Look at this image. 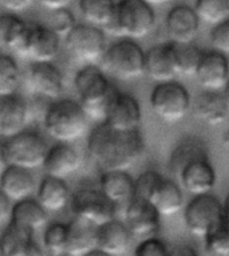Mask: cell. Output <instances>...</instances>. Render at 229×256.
Masks as SVG:
<instances>
[{
	"label": "cell",
	"instance_id": "cell-4",
	"mask_svg": "<svg viewBox=\"0 0 229 256\" xmlns=\"http://www.w3.org/2000/svg\"><path fill=\"white\" fill-rule=\"evenodd\" d=\"M156 24L153 8L142 0H120L112 20L104 31L124 39H142L149 35Z\"/></svg>",
	"mask_w": 229,
	"mask_h": 256
},
{
	"label": "cell",
	"instance_id": "cell-26",
	"mask_svg": "<svg viewBox=\"0 0 229 256\" xmlns=\"http://www.w3.org/2000/svg\"><path fill=\"white\" fill-rule=\"evenodd\" d=\"M36 200L46 212H59L70 202V188L64 180L46 176L39 182Z\"/></svg>",
	"mask_w": 229,
	"mask_h": 256
},
{
	"label": "cell",
	"instance_id": "cell-35",
	"mask_svg": "<svg viewBox=\"0 0 229 256\" xmlns=\"http://www.w3.org/2000/svg\"><path fill=\"white\" fill-rule=\"evenodd\" d=\"M43 247L50 255H66L67 250V224L51 222L43 234Z\"/></svg>",
	"mask_w": 229,
	"mask_h": 256
},
{
	"label": "cell",
	"instance_id": "cell-40",
	"mask_svg": "<svg viewBox=\"0 0 229 256\" xmlns=\"http://www.w3.org/2000/svg\"><path fill=\"white\" fill-rule=\"evenodd\" d=\"M134 256H172L166 244L158 238L142 240L134 251Z\"/></svg>",
	"mask_w": 229,
	"mask_h": 256
},
{
	"label": "cell",
	"instance_id": "cell-39",
	"mask_svg": "<svg viewBox=\"0 0 229 256\" xmlns=\"http://www.w3.org/2000/svg\"><path fill=\"white\" fill-rule=\"evenodd\" d=\"M164 177L156 170H146L136 180V198L149 202Z\"/></svg>",
	"mask_w": 229,
	"mask_h": 256
},
{
	"label": "cell",
	"instance_id": "cell-15",
	"mask_svg": "<svg viewBox=\"0 0 229 256\" xmlns=\"http://www.w3.org/2000/svg\"><path fill=\"white\" fill-rule=\"evenodd\" d=\"M28 84L38 96L54 102L62 97L64 76L52 62L32 63L28 72Z\"/></svg>",
	"mask_w": 229,
	"mask_h": 256
},
{
	"label": "cell",
	"instance_id": "cell-36",
	"mask_svg": "<svg viewBox=\"0 0 229 256\" xmlns=\"http://www.w3.org/2000/svg\"><path fill=\"white\" fill-rule=\"evenodd\" d=\"M204 244L208 256H229V228L224 222L205 236Z\"/></svg>",
	"mask_w": 229,
	"mask_h": 256
},
{
	"label": "cell",
	"instance_id": "cell-43",
	"mask_svg": "<svg viewBox=\"0 0 229 256\" xmlns=\"http://www.w3.org/2000/svg\"><path fill=\"white\" fill-rule=\"evenodd\" d=\"M14 256H44L43 255V250L35 240H31L26 244L24 247H22L19 251Z\"/></svg>",
	"mask_w": 229,
	"mask_h": 256
},
{
	"label": "cell",
	"instance_id": "cell-9",
	"mask_svg": "<svg viewBox=\"0 0 229 256\" xmlns=\"http://www.w3.org/2000/svg\"><path fill=\"white\" fill-rule=\"evenodd\" d=\"M70 204L75 218L96 227L118 218L116 206L102 194L100 188H82L76 190L71 196Z\"/></svg>",
	"mask_w": 229,
	"mask_h": 256
},
{
	"label": "cell",
	"instance_id": "cell-22",
	"mask_svg": "<svg viewBox=\"0 0 229 256\" xmlns=\"http://www.w3.org/2000/svg\"><path fill=\"white\" fill-rule=\"evenodd\" d=\"M132 235L120 218L96 227V248L110 256L124 255L132 244Z\"/></svg>",
	"mask_w": 229,
	"mask_h": 256
},
{
	"label": "cell",
	"instance_id": "cell-1",
	"mask_svg": "<svg viewBox=\"0 0 229 256\" xmlns=\"http://www.w3.org/2000/svg\"><path fill=\"white\" fill-rule=\"evenodd\" d=\"M88 154L104 172H128L145 150L141 132H118L102 122L90 133Z\"/></svg>",
	"mask_w": 229,
	"mask_h": 256
},
{
	"label": "cell",
	"instance_id": "cell-48",
	"mask_svg": "<svg viewBox=\"0 0 229 256\" xmlns=\"http://www.w3.org/2000/svg\"><path fill=\"white\" fill-rule=\"evenodd\" d=\"M142 2L153 8V7H156V6H164V4H168V3H172L173 0H142Z\"/></svg>",
	"mask_w": 229,
	"mask_h": 256
},
{
	"label": "cell",
	"instance_id": "cell-45",
	"mask_svg": "<svg viewBox=\"0 0 229 256\" xmlns=\"http://www.w3.org/2000/svg\"><path fill=\"white\" fill-rule=\"evenodd\" d=\"M11 208H12V206H11L10 198L0 190V224H3L6 218H10Z\"/></svg>",
	"mask_w": 229,
	"mask_h": 256
},
{
	"label": "cell",
	"instance_id": "cell-31",
	"mask_svg": "<svg viewBox=\"0 0 229 256\" xmlns=\"http://www.w3.org/2000/svg\"><path fill=\"white\" fill-rule=\"evenodd\" d=\"M116 0H80V11L86 24L104 30L114 18Z\"/></svg>",
	"mask_w": 229,
	"mask_h": 256
},
{
	"label": "cell",
	"instance_id": "cell-42",
	"mask_svg": "<svg viewBox=\"0 0 229 256\" xmlns=\"http://www.w3.org/2000/svg\"><path fill=\"white\" fill-rule=\"evenodd\" d=\"M36 0H0V6L11 12H23L28 10Z\"/></svg>",
	"mask_w": 229,
	"mask_h": 256
},
{
	"label": "cell",
	"instance_id": "cell-51",
	"mask_svg": "<svg viewBox=\"0 0 229 256\" xmlns=\"http://www.w3.org/2000/svg\"><path fill=\"white\" fill-rule=\"evenodd\" d=\"M84 256H110V255L104 254V251H100V250H98V248H96V250H94V251H92V252H88V255H84Z\"/></svg>",
	"mask_w": 229,
	"mask_h": 256
},
{
	"label": "cell",
	"instance_id": "cell-10",
	"mask_svg": "<svg viewBox=\"0 0 229 256\" xmlns=\"http://www.w3.org/2000/svg\"><path fill=\"white\" fill-rule=\"evenodd\" d=\"M184 220L188 231L204 239L213 228L222 222V202L212 194L194 196L185 206Z\"/></svg>",
	"mask_w": 229,
	"mask_h": 256
},
{
	"label": "cell",
	"instance_id": "cell-28",
	"mask_svg": "<svg viewBox=\"0 0 229 256\" xmlns=\"http://www.w3.org/2000/svg\"><path fill=\"white\" fill-rule=\"evenodd\" d=\"M194 112L200 120L212 126L224 124L229 116L222 92L204 90L194 101Z\"/></svg>",
	"mask_w": 229,
	"mask_h": 256
},
{
	"label": "cell",
	"instance_id": "cell-3",
	"mask_svg": "<svg viewBox=\"0 0 229 256\" xmlns=\"http://www.w3.org/2000/svg\"><path fill=\"white\" fill-rule=\"evenodd\" d=\"M47 134L59 144H72L82 138L88 130V118L80 102L60 98L51 102L43 116Z\"/></svg>",
	"mask_w": 229,
	"mask_h": 256
},
{
	"label": "cell",
	"instance_id": "cell-8",
	"mask_svg": "<svg viewBox=\"0 0 229 256\" xmlns=\"http://www.w3.org/2000/svg\"><path fill=\"white\" fill-rule=\"evenodd\" d=\"M68 54L84 66L96 64L106 52V36L102 28L90 24H76L64 39Z\"/></svg>",
	"mask_w": 229,
	"mask_h": 256
},
{
	"label": "cell",
	"instance_id": "cell-14",
	"mask_svg": "<svg viewBox=\"0 0 229 256\" xmlns=\"http://www.w3.org/2000/svg\"><path fill=\"white\" fill-rule=\"evenodd\" d=\"M30 118V104L19 94L0 97V137L8 140L20 134Z\"/></svg>",
	"mask_w": 229,
	"mask_h": 256
},
{
	"label": "cell",
	"instance_id": "cell-17",
	"mask_svg": "<svg viewBox=\"0 0 229 256\" xmlns=\"http://www.w3.org/2000/svg\"><path fill=\"white\" fill-rule=\"evenodd\" d=\"M196 78L206 92H222L229 82L228 58L216 50L204 52Z\"/></svg>",
	"mask_w": 229,
	"mask_h": 256
},
{
	"label": "cell",
	"instance_id": "cell-52",
	"mask_svg": "<svg viewBox=\"0 0 229 256\" xmlns=\"http://www.w3.org/2000/svg\"><path fill=\"white\" fill-rule=\"evenodd\" d=\"M0 256H6L4 251H3V247H2V243H0Z\"/></svg>",
	"mask_w": 229,
	"mask_h": 256
},
{
	"label": "cell",
	"instance_id": "cell-25",
	"mask_svg": "<svg viewBox=\"0 0 229 256\" xmlns=\"http://www.w3.org/2000/svg\"><path fill=\"white\" fill-rule=\"evenodd\" d=\"M10 224L35 234L47 224V212L36 198H24L15 202L11 208Z\"/></svg>",
	"mask_w": 229,
	"mask_h": 256
},
{
	"label": "cell",
	"instance_id": "cell-29",
	"mask_svg": "<svg viewBox=\"0 0 229 256\" xmlns=\"http://www.w3.org/2000/svg\"><path fill=\"white\" fill-rule=\"evenodd\" d=\"M208 152L204 144L196 138L184 140L173 149L169 157V172L177 178L178 174L186 168L188 165L192 164L193 161L200 158H208Z\"/></svg>",
	"mask_w": 229,
	"mask_h": 256
},
{
	"label": "cell",
	"instance_id": "cell-13",
	"mask_svg": "<svg viewBox=\"0 0 229 256\" xmlns=\"http://www.w3.org/2000/svg\"><path fill=\"white\" fill-rule=\"evenodd\" d=\"M142 121L141 106L133 96L118 90L108 106L104 124L118 132L140 130Z\"/></svg>",
	"mask_w": 229,
	"mask_h": 256
},
{
	"label": "cell",
	"instance_id": "cell-38",
	"mask_svg": "<svg viewBox=\"0 0 229 256\" xmlns=\"http://www.w3.org/2000/svg\"><path fill=\"white\" fill-rule=\"evenodd\" d=\"M75 26L76 24H75L74 15L68 11V8H64L54 11L48 27L54 31L55 34L58 35L59 38H60V40L64 42V39H66L71 31L74 30Z\"/></svg>",
	"mask_w": 229,
	"mask_h": 256
},
{
	"label": "cell",
	"instance_id": "cell-32",
	"mask_svg": "<svg viewBox=\"0 0 229 256\" xmlns=\"http://www.w3.org/2000/svg\"><path fill=\"white\" fill-rule=\"evenodd\" d=\"M173 44V55L177 74L182 76H196L204 52L194 44Z\"/></svg>",
	"mask_w": 229,
	"mask_h": 256
},
{
	"label": "cell",
	"instance_id": "cell-2",
	"mask_svg": "<svg viewBox=\"0 0 229 256\" xmlns=\"http://www.w3.org/2000/svg\"><path fill=\"white\" fill-rule=\"evenodd\" d=\"M75 92L80 105L90 120L104 121L106 113L118 88L110 84L106 72L96 64L84 66L74 78Z\"/></svg>",
	"mask_w": 229,
	"mask_h": 256
},
{
	"label": "cell",
	"instance_id": "cell-21",
	"mask_svg": "<svg viewBox=\"0 0 229 256\" xmlns=\"http://www.w3.org/2000/svg\"><path fill=\"white\" fill-rule=\"evenodd\" d=\"M145 76L157 84L176 80L178 76L176 70L173 44H160L145 52Z\"/></svg>",
	"mask_w": 229,
	"mask_h": 256
},
{
	"label": "cell",
	"instance_id": "cell-16",
	"mask_svg": "<svg viewBox=\"0 0 229 256\" xmlns=\"http://www.w3.org/2000/svg\"><path fill=\"white\" fill-rule=\"evenodd\" d=\"M100 189L102 194L116 206L118 214H122L136 198V180L128 172L112 170L100 176Z\"/></svg>",
	"mask_w": 229,
	"mask_h": 256
},
{
	"label": "cell",
	"instance_id": "cell-24",
	"mask_svg": "<svg viewBox=\"0 0 229 256\" xmlns=\"http://www.w3.org/2000/svg\"><path fill=\"white\" fill-rule=\"evenodd\" d=\"M96 250V227L75 218L67 224V256H84Z\"/></svg>",
	"mask_w": 229,
	"mask_h": 256
},
{
	"label": "cell",
	"instance_id": "cell-34",
	"mask_svg": "<svg viewBox=\"0 0 229 256\" xmlns=\"http://www.w3.org/2000/svg\"><path fill=\"white\" fill-rule=\"evenodd\" d=\"M20 84V70L11 55L0 54V97L11 96Z\"/></svg>",
	"mask_w": 229,
	"mask_h": 256
},
{
	"label": "cell",
	"instance_id": "cell-18",
	"mask_svg": "<svg viewBox=\"0 0 229 256\" xmlns=\"http://www.w3.org/2000/svg\"><path fill=\"white\" fill-rule=\"evenodd\" d=\"M200 20L194 10L188 6H176L166 16V32L170 43L193 44L198 34Z\"/></svg>",
	"mask_w": 229,
	"mask_h": 256
},
{
	"label": "cell",
	"instance_id": "cell-27",
	"mask_svg": "<svg viewBox=\"0 0 229 256\" xmlns=\"http://www.w3.org/2000/svg\"><path fill=\"white\" fill-rule=\"evenodd\" d=\"M160 216H173L178 214L184 206V196L181 186L176 181L164 177L158 186L149 198Z\"/></svg>",
	"mask_w": 229,
	"mask_h": 256
},
{
	"label": "cell",
	"instance_id": "cell-23",
	"mask_svg": "<svg viewBox=\"0 0 229 256\" xmlns=\"http://www.w3.org/2000/svg\"><path fill=\"white\" fill-rule=\"evenodd\" d=\"M0 190L10 198L18 202L30 198L35 190V178L31 170L8 165L0 174Z\"/></svg>",
	"mask_w": 229,
	"mask_h": 256
},
{
	"label": "cell",
	"instance_id": "cell-19",
	"mask_svg": "<svg viewBox=\"0 0 229 256\" xmlns=\"http://www.w3.org/2000/svg\"><path fill=\"white\" fill-rule=\"evenodd\" d=\"M177 182L193 196L210 194L216 184V170L210 164L209 157L196 160L188 165L178 174Z\"/></svg>",
	"mask_w": 229,
	"mask_h": 256
},
{
	"label": "cell",
	"instance_id": "cell-41",
	"mask_svg": "<svg viewBox=\"0 0 229 256\" xmlns=\"http://www.w3.org/2000/svg\"><path fill=\"white\" fill-rule=\"evenodd\" d=\"M210 43L214 50L221 54H229V19L213 27L210 32Z\"/></svg>",
	"mask_w": 229,
	"mask_h": 256
},
{
	"label": "cell",
	"instance_id": "cell-46",
	"mask_svg": "<svg viewBox=\"0 0 229 256\" xmlns=\"http://www.w3.org/2000/svg\"><path fill=\"white\" fill-rule=\"evenodd\" d=\"M222 222L229 228V194L222 202Z\"/></svg>",
	"mask_w": 229,
	"mask_h": 256
},
{
	"label": "cell",
	"instance_id": "cell-49",
	"mask_svg": "<svg viewBox=\"0 0 229 256\" xmlns=\"http://www.w3.org/2000/svg\"><path fill=\"white\" fill-rule=\"evenodd\" d=\"M7 166H8V165H7V161H6L3 144H0V174H2V172H3Z\"/></svg>",
	"mask_w": 229,
	"mask_h": 256
},
{
	"label": "cell",
	"instance_id": "cell-5",
	"mask_svg": "<svg viewBox=\"0 0 229 256\" xmlns=\"http://www.w3.org/2000/svg\"><path fill=\"white\" fill-rule=\"evenodd\" d=\"M102 64L106 76L132 80L145 76V51L136 40L121 39L106 48Z\"/></svg>",
	"mask_w": 229,
	"mask_h": 256
},
{
	"label": "cell",
	"instance_id": "cell-47",
	"mask_svg": "<svg viewBox=\"0 0 229 256\" xmlns=\"http://www.w3.org/2000/svg\"><path fill=\"white\" fill-rule=\"evenodd\" d=\"M172 256H198L196 252L193 251L190 247H182L180 248L178 251L176 252V254H172Z\"/></svg>",
	"mask_w": 229,
	"mask_h": 256
},
{
	"label": "cell",
	"instance_id": "cell-30",
	"mask_svg": "<svg viewBox=\"0 0 229 256\" xmlns=\"http://www.w3.org/2000/svg\"><path fill=\"white\" fill-rule=\"evenodd\" d=\"M27 24L15 14L0 15V48L19 54Z\"/></svg>",
	"mask_w": 229,
	"mask_h": 256
},
{
	"label": "cell",
	"instance_id": "cell-7",
	"mask_svg": "<svg viewBox=\"0 0 229 256\" xmlns=\"http://www.w3.org/2000/svg\"><path fill=\"white\" fill-rule=\"evenodd\" d=\"M7 165L18 168H40L44 164L48 146L42 136L35 132H22L3 144Z\"/></svg>",
	"mask_w": 229,
	"mask_h": 256
},
{
	"label": "cell",
	"instance_id": "cell-20",
	"mask_svg": "<svg viewBox=\"0 0 229 256\" xmlns=\"http://www.w3.org/2000/svg\"><path fill=\"white\" fill-rule=\"evenodd\" d=\"M80 154L71 144L56 142L48 148L43 168L46 176L64 180L80 169Z\"/></svg>",
	"mask_w": 229,
	"mask_h": 256
},
{
	"label": "cell",
	"instance_id": "cell-53",
	"mask_svg": "<svg viewBox=\"0 0 229 256\" xmlns=\"http://www.w3.org/2000/svg\"><path fill=\"white\" fill-rule=\"evenodd\" d=\"M226 142H228V149H229V137H228V140H226Z\"/></svg>",
	"mask_w": 229,
	"mask_h": 256
},
{
	"label": "cell",
	"instance_id": "cell-6",
	"mask_svg": "<svg viewBox=\"0 0 229 256\" xmlns=\"http://www.w3.org/2000/svg\"><path fill=\"white\" fill-rule=\"evenodd\" d=\"M150 108L160 120L174 124L186 117L190 109V96L177 80L157 84L150 94Z\"/></svg>",
	"mask_w": 229,
	"mask_h": 256
},
{
	"label": "cell",
	"instance_id": "cell-11",
	"mask_svg": "<svg viewBox=\"0 0 229 256\" xmlns=\"http://www.w3.org/2000/svg\"><path fill=\"white\" fill-rule=\"evenodd\" d=\"M60 38L48 26L27 24L19 56L28 58L32 63L54 62L60 51Z\"/></svg>",
	"mask_w": 229,
	"mask_h": 256
},
{
	"label": "cell",
	"instance_id": "cell-44",
	"mask_svg": "<svg viewBox=\"0 0 229 256\" xmlns=\"http://www.w3.org/2000/svg\"><path fill=\"white\" fill-rule=\"evenodd\" d=\"M38 3L43 6L44 8L50 10V11H58V10L68 8V6L74 2V0H36Z\"/></svg>",
	"mask_w": 229,
	"mask_h": 256
},
{
	"label": "cell",
	"instance_id": "cell-37",
	"mask_svg": "<svg viewBox=\"0 0 229 256\" xmlns=\"http://www.w3.org/2000/svg\"><path fill=\"white\" fill-rule=\"evenodd\" d=\"M32 239V232L12 226V224H8V227L6 228V231L3 232V235L0 238V243H2L6 256H14L22 247H24L26 244Z\"/></svg>",
	"mask_w": 229,
	"mask_h": 256
},
{
	"label": "cell",
	"instance_id": "cell-50",
	"mask_svg": "<svg viewBox=\"0 0 229 256\" xmlns=\"http://www.w3.org/2000/svg\"><path fill=\"white\" fill-rule=\"evenodd\" d=\"M222 96H224L225 104H226V108H228V112H229V82L228 84L225 86L224 90H222Z\"/></svg>",
	"mask_w": 229,
	"mask_h": 256
},
{
	"label": "cell",
	"instance_id": "cell-12",
	"mask_svg": "<svg viewBox=\"0 0 229 256\" xmlns=\"http://www.w3.org/2000/svg\"><path fill=\"white\" fill-rule=\"evenodd\" d=\"M122 222L134 239L146 240L156 238L161 227V216L149 202L134 198L122 214Z\"/></svg>",
	"mask_w": 229,
	"mask_h": 256
},
{
	"label": "cell",
	"instance_id": "cell-33",
	"mask_svg": "<svg viewBox=\"0 0 229 256\" xmlns=\"http://www.w3.org/2000/svg\"><path fill=\"white\" fill-rule=\"evenodd\" d=\"M193 10L198 20L213 27L229 19V0H196Z\"/></svg>",
	"mask_w": 229,
	"mask_h": 256
}]
</instances>
